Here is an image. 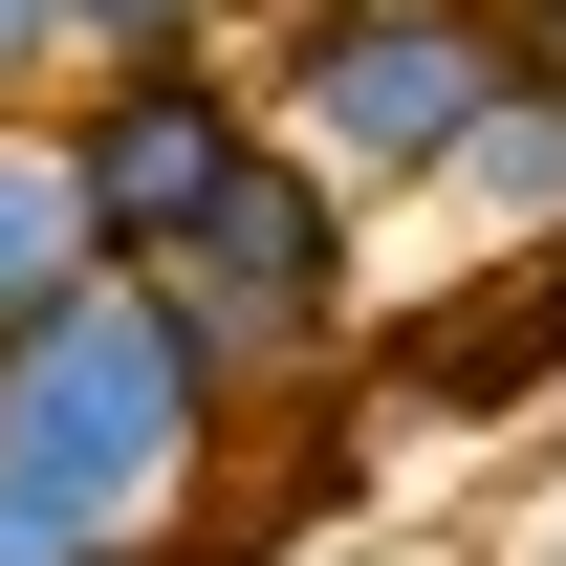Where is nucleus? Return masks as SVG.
<instances>
[{
    "label": "nucleus",
    "instance_id": "f257e3e1",
    "mask_svg": "<svg viewBox=\"0 0 566 566\" xmlns=\"http://www.w3.org/2000/svg\"><path fill=\"white\" fill-rule=\"evenodd\" d=\"M240 458V370L197 349V305L153 262H87L0 327V501H44L87 545H175Z\"/></svg>",
    "mask_w": 566,
    "mask_h": 566
},
{
    "label": "nucleus",
    "instance_id": "f03ea898",
    "mask_svg": "<svg viewBox=\"0 0 566 566\" xmlns=\"http://www.w3.org/2000/svg\"><path fill=\"white\" fill-rule=\"evenodd\" d=\"M501 44H523V0H262L240 87H262V132L349 218H392V197H436V153L480 132Z\"/></svg>",
    "mask_w": 566,
    "mask_h": 566
},
{
    "label": "nucleus",
    "instance_id": "7ed1b4c3",
    "mask_svg": "<svg viewBox=\"0 0 566 566\" xmlns=\"http://www.w3.org/2000/svg\"><path fill=\"white\" fill-rule=\"evenodd\" d=\"M153 283L197 305V349L240 370V415H262V392H327V349L370 327V218L327 197L283 132H262V153H240V197H218L197 240L153 262Z\"/></svg>",
    "mask_w": 566,
    "mask_h": 566
},
{
    "label": "nucleus",
    "instance_id": "20e7f679",
    "mask_svg": "<svg viewBox=\"0 0 566 566\" xmlns=\"http://www.w3.org/2000/svg\"><path fill=\"white\" fill-rule=\"evenodd\" d=\"M44 153H66V197H87V262H175V240L240 197V153H262V87H240V44L66 66V87H44Z\"/></svg>",
    "mask_w": 566,
    "mask_h": 566
},
{
    "label": "nucleus",
    "instance_id": "39448f33",
    "mask_svg": "<svg viewBox=\"0 0 566 566\" xmlns=\"http://www.w3.org/2000/svg\"><path fill=\"white\" fill-rule=\"evenodd\" d=\"M436 218H480L501 262H545V240H566V66H545V44H501L480 132L436 153Z\"/></svg>",
    "mask_w": 566,
    "mask_h": 566
},
{
    "label": "nucleus",
    "instance_id": "423d86ee",
    "mask_svg": "<svg viewBox=\"0 0 566 566\" xmlns=\"http://www.w3.org/2000/svg\"><path fill=\"white\" fill-rule=\"evenodd\" d=\"M44 283H87V197H66V153H44V109H0V327Z\"/></svg>",
    "mask_w": 566,
    "mask_h": 566
},
{
    "label": "nucleus",
    "instance_id": "0eeeda50",
    "mask_svg": "<svg viewBox=\"0 0 566 566\" xmlns=\"http://www.w3.org/2000/svg\"><path fill=\"white\" fill-rule=\"evenodd\" d=\"M66 22V66H153V44H240L262 0H44Z\"/></svg>",
    "mask_w": 566,
    "mask_h": 566
},
{
    "label": "nucleus",
    "instance_id": "6e6552de",
    "mask_svg": "<svg viewBox=\"0 0 566 566\" xmlns=\"http://www.w3.org/2000/svg\"><path fill=\"white\" fill-rule=\"evenodd\" d=\"M44 87H66V22H44V0H0V109H44Z\"/></svg>",
    "mask_w": 566,
    "mask_h": 566
},
{
    "label": "nucleus",
    "instance_id": "1a4fd4ad",
    "mask_svg": "<svg viewBox=\"0 0 566 566\" xmlns=\"http://www.w3.org/2000/svg\"><path fill=\"white\" fill-rule=\"evenodd\" d=\"M523 305H545V392H566V240H545V262H523Z\"/></svg>",
    "mask_w": 566,
    "mask_h": 566
},
{
    "label": "nucleus",
    "instance_id": "9d476101",
    "mask_svg": "<svg viewBox=\"0 0 566 566\" xmlns=\"http://www.w3.org/2000/svg\"><path fill=\"white\" fill-rule=\"evenodd\" d=\"M523 44H545V66H566V22H523Z\"/></svg>",
    "mask_w": 566,
    "mask_h": 566
},
{
    "label": "nucleus",
    "instance_id": "9b49d317",
    "mask_svg": "<svg viewBox=\"0 0 566 566\" xmlns=\"http://www.w3.org/2000/svg\"><path fill=\"white\" fill-rule=\"evenodd\" d=\"M523 22H566V0H523Z\"/></svg>",
    "mask_w": 566,
    "mask_h": 566
}]
</instances>
